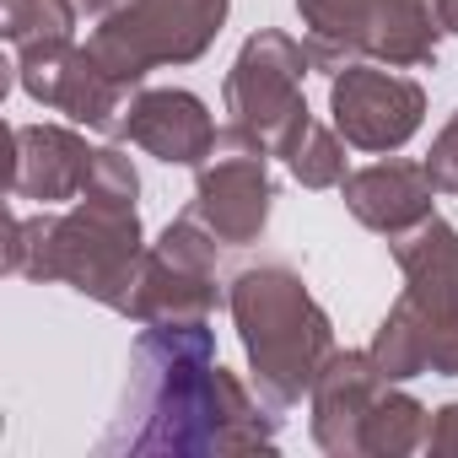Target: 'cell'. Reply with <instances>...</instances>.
Returning a JSON list of instances; mask_svg holds the SVG:
<instances>
[{
    "mask_svg": "<svg viewBox=\"0 0 458 458\" xmlns=\"http://www.w3.org/2000/svg\"><path fill=\"white\" fill-rule=\"evenodd\" d=\"M281 410L254 399L216 361V335L199 324H140L130 388L103 453H276Z\"/></svg>",
    "mask_w": 458,
    "mask_h": 458,
    "instance_id": "cell-1",
    "label": "cell"
},
{
    "mask_svg": "<svg viewBox=\"0 0 458 458\" xmlns=\"http://www.w3.org/2000/svg\"><path fill=\"white\" fill-rule=\"evenodd\" d=\"M140 210L135 194L81 189V199L65 216H12L6 270L28 281H65L81 297L114 308L130 318L135 281H140Z\"/></svg>",
    "mask_w": 458,
    "mask_h": 458,
    "instance_id": "cell-2",
    "label": "cell"
},
{
    "mask_svg": "<svg viewBox=\"0 0 458 458\" xmlns=\"http://www.w3.org/2000/svg\"><path fill=\"white\" fill-rule=\"evenodd\" d=\"M254 388L270 410H292L302 394H313L324 361L335 356V324L313 302L297 270L286 265H254L226 286Z\"/></svg>",
    "mask_w": 458,
    "mask_h": 458,
    "instance_id": "cell-3",
    "label": "cell"
},
{
    "mask_svg": "<svg viewBox=\"0 0 458 458\" xmlns=\"http://www.w3.org/2000/svg\"><path fill=\"white\" fill-rule=\"evenodd\" d=\"M308 28V60L324 76H340L356 60L388 71L437 65V12L431 0H297Z\"/></svg>",
    "mask_w": 458,
    "mask_h": 458,
    "instance_id": "cell-4",
    "label": "cell"
},
{
    "mask_svg": "<svg viewBox=\"0 0 458 458\" xmlns=\"http://www.w3.org/2000/svg\"><path fill=\"white\" fill-rule=\"evenodd\" d=\"M221 22H226V0H130L124 12L92 22L87 49L130 92L157 65L199 60L216 44Z\"/></svg>",
    "mask_w": 458,
    "mask_h": 458,
    "instance_id": "cell-5",
    "label": "cell"
},
{
    "mask_svg": "<svg viewBox=\"0 0 458 458\" xmlns=\"http://www.w3.org/2000/svg\"><path fill=\"white\" fill-rule=\"evenodd\" d=\"M270 146L226 119V130L216 135L210 157L199 162V183H194V199H189V221H199L205 233L221 243V249H249L259 243L265 221H270V205H276V183H270Z\"/></svg>",
    "mask_w": 458,
    "mask_h": 458,
    "instance_id": "cell-6",
    "label": "cell"
},
{
    "mask_svg": "<svg viewBox=\"0 0 458 458\" xmlns=\"http://www.w3.org/2000/svg\"><path fill=\"white\" fill-rule=\"evenodd\" d=\"M404 270V308L426 340V372L458 377V226L426 216L404 238L388 243Z\"/></svg>",
    "mask_w": 458,
    "mask_h": 458,
    "instance_id": "cell-7",
    "label": "cell"
},
{
    "mask_svg": "<svg viewBox=\"0 0 458 458\" xmlns=\"http://www.w3.org/2000/svg\"><path fill=\"white\" fill-rule=\"evenodd\" d=\"M308 71H313L308 44H297V38H286L276 28L254 33L238 49L233 71H226V92H221L233 124L254 130L270 151H281L286 135L308 119V98H302V76Z\"/></svg>",
    "mask_w": 458,
    "mask_h": 458,
    "instance_id": "cell-8",
    "label": "cell"
},
{
    "mask_svg": "<svg viewBox=\"0 0 458 458\" xmlns=\"http://www.w3.org/2000/svg\"><path fill=\"white\" fill-rule=\"evenodd\" d=\"M216 238L199 221L178 216L167 221V233L146 249L140 259V281H135V302L130 318L135 324H210L221 292H216Z\"/></svg>",
    "mask_w": 458,
    "mask_h": 458,
    "instance_id": "cell-9",
    "label": "cell"
},
{
    "mask_svg": "<svg viewBox=\"0 0 458 458\" xmlns=\"http://www.w3.org/2000/svg\"><path fill=\"white\" fill-rule=\"evenodd\" d=\"M329 114H335V130L345 146L388 157L420 130L426 92H420V81H410L388 65L356 60L329 81Z\"/></svg>",
    "mask_w": 458,
    "mask_h": 458,
    "instance_id": "cell-10",
    "label": "cell"
},
{
    "mask_svg": "<svg viewBox=\"0 0 458 458\" xmlns=\"http://www.w3.org/2000/svg\"><path fill=\"white\" fill-rule=\"evenodd\" d=\"M17 81L33 103L65 114L71 124H87V130H108L119 124L124 114V87L98 65V55L87 44H71V38H55V44H33L17 55Z\"/></svg>",
    "mask_w": 458,
    "mask_h": 458,
    "instance_id": "cell-11",
    "label": "cell"
},
{
    "mask_svg": "<svg viewBox=\"0 0 458 458\" xmlns=\"http://www.w3.org/2000/svg\"><path fill=\"white\" fill-rule=\"evenodd\" d=\"M114 135L130 140V146H140L146 157H157L167 167H199L210 157V146H216L221 130H216L210 108L194 92H183V87H151V92H135L124 103Z\"/></svg>",
    "mask_w": 458,
    "mask_h": 458,
    "instance_id": "cell-12",
    "label": "cell"
},
{
    "mask_svg": "<svg viewBox=\"0 0 458 458\" xmlns=\"http://www.w3.org/2000/svg\"><path fill=\"white\" fill-rule=\"evenodd\" d=\"M388 388L372 351H335L313 383V442L329 458H361V420Z\"/></svg>",
    "mask_w": 458,
    "mask_h": 458,
    "instance_id": "cell-13",
    "label": "cell"
},
{
    "mask_svg": "<svg viewBox=\"0 0 458 458\" xmlns=\"http://www.w3.org/2000/svg\"><path fill=\"white\" fill-rule=\"evenodd\" d=\"M12 146H17V162H12L17 199L60 205V199H81V189L92 183L98 151L87 146V135H76L65 124H17Z\"/></svg>",
    "mask_w": 458,
    "mask_h": 458,
    "instance_id": "cell-14",
    "label": "cell"
},
{
    "mask_svg": "<svg viewBox=\"0 0 458 458\" xmlns=\"http://www.w3.org/2000/svg\"><path fill=\"white\" fill-rule=\"evenodd\" d=\"M345 205H351V216L361 221V226H372L377 238H404L410 226H420L426 216H437L431 210V194H437V183H431V173H426V162H372V167H356V173H345Z\"/></svg>",
    "mask_w": 458,
    "mask_h": 458,
    "instance_id": "cell-15",
    "label": "cell"
},
{
    "mask_svg": "<svg viewBox=\"0 0 458 458\" xmlns=\"http://www.w3.org/2000/svg\"><path fill=\"white\" fill-rule=\"evenodd\" d=\"M426 431H431V410L415 394L388 383L361 420V458H404V453L426 447Z\"/></svg>",
    "mask_w": 458,
    "mask_h": 458,
    "instance_id": "cell-16",
    "label": "cell"
},
{
    "mask_svg": "<svg viewBox=\"0 0 458 458\" xmlns=\"http://www.w3.org/2000/svg\"><path fill=\"white\" fill-rule=\"evenodd\" d=\"M276 157H286V167H292V178H297L302 189H340V183H345V146H340V130H324L313 114L286 135V146H281Z\"/></svg>",
    "mask_w": 458,
    "mask_h": 458,
    "instance_id": "cell-17",
    "label": "cell"
},
{
    "mask_svg": "<svg viewBox=\"0 0 458 458\" xmlns=\"http://www.w3.org/2000/svg\"><path fill=\"white\" fill-rule=\"evenodd\" d=\"M76 6L71 0H0V33L6 44L22 55L33 44H55V38H71L76 28Z\"/></svg>",
    "mask_w": 458,
    "mask_h": 458,
    "instance_id": "cell-18",
    "label": "cell"
},
{
    "mask_svg": "<svg viewBox=\"0 0 458 458\" xmlns=\"http://www.w3.org/2000/svg\"><path fill=\"white\" fill-rule=\"evenodd\" d=\"M372 361L383 367V377L388 383H410V377H426V345H420V329H415V318L394 302L388 308V318L377 324V335H372Z\"/></svg>",
    "mask_w": 458,
    "mask_h": 458,
    "instance_id": "cell-19",
    "label": "cell"
},
{
    "mask_svg": "<svg viewBox=\"0 0 458 458\" xmlns=\"http://www.w3.org/2000/svg\"><path fill=\"white\" fill-rule=\"evenodd\" d=\"M426 173H431L437 194H458V114L437 130V140L426 151Z\"/></svg>",
    "mask_w": 458,
    "mask_h": 458,
    "instance_id": "cell-20",
    "label": "cell"
},
{
    "mask_svg": "<svg viewBox=\"0 0 458 458\" xmlns=\"http://www.w3.org/2000/svg\"><path fill=\"white\" fill-rule=\"evenodd\" d=\"M426 453H437V458H458V404H442V410L431 415Z\"/></svg>",
    "mask_w": 458,
    "mask_h": 458,
    "instance_id": "cell-21",
    "label": "cell"
},
{
    "mask_svg": "<svg viewBox=\"0 0 458 458\" xmlns=\"http://www.w3.org/2000/svg\"><path fill=\"white\" fill-rule=\"evenodd\" d=\"M71 6H76V17H87V22H103V17L124 12L130 0H71Z\"/></svg>",
    "mask_w": 458,
    "mask_h": 458,
    "instance_id": "cell-22",
    "label": "cell"
},
{
    "mask_svg": "<svg viewBox=\"0 0 458 458\" xmlns=\"http://www.w3.org/2000/svg\"><path fill=\"white\" fill-rule=\"evenodd\" d=\"M431 12H437L442 33H458V0H431Z\"/></svg>",
    "mask_w": 458,
    "mask_h": 458,
    "instance_id": "cell-23",
    "label": "cell"
}]
</instances>
